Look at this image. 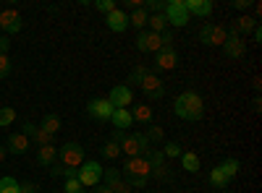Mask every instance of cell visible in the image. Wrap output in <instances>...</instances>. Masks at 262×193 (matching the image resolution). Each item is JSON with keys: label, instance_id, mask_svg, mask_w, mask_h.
I'll return each instance as SVG.
<instances>
[{"label": "cell", "instance_id": "obj_11", "mask_svg": "<svg viewBox=\"0 0 262 193\" xmlns=\"http://www.w3.org/2000/svg\"><path fill=\"white\" fill-rule=\"evenodd\" d=\"M0 29H3L6 34H18L21 29H24V21H21V13H18V11H13V8L0 11Z\"/></svg>", "mask_w": 262, "mask_h": 193}, {"label": "cell", "instance_id": "obj_14", "mask_svg": "<svg viewBox=\"0 0 262 193\" xmlns=\"http://www.w3.org/2000/svg\"><path fill=\"white\" fill-rule=\"evenodd\" d=\"M123 175L126 178H149V164L144 157H128L123 162Z\"/></svg>", "mask_w": 262, "mask_h": 193}, {"label": "cell", "instance_id": "obj_8", "mask_svg": "<svg viewBox=\"0 0 262 193\" xmlns=\"http://www.w3.org/2000/svg\"><path fill=\"white\" fill-rule=\"evenodd\" d=\"M226 37H228V32L223 26H217V24H205L200 29V39H202V45H207V47H223Z\"/></svg>", "mask_w": 262, "mask_h": 193}, {"label": "cell", "instance_id": "obj_40", "mask_svg": "<svg viewBox=\"0 0 262 193\" xmlns=\"http://www.w3.org/2000/svg\"><path fill=\"white\" fill-rule=\"evenodd\" d=\"M163 8H165V3H163V0H144V11L149 13H163Z\"/></svg>", "mask_w": 262, "mask_h": 193}, {"label": "cell", "instance_id": "obj_29", "mask_svg": "<svg viewBox=\"0 0 262 193\" xmlns=\"http://www.w3.org/2000/svg\"><path fill=\"white\" fill-rule=\"evenodd\" d=\"M181 164H184V170L186 173H200V157H196L194 152H181Z\"/></svg>", "mask_w": 262, "mask_h": 193}, {"label": "cell", "instance_id": "obj_45", "mask_svg": "<svg viewBox=\"0 0 262 193\" xmlns=\"http://www.w3.org/2000/svg\"><path fill=\"white\" fill-rule=\"evenodd\" d=\"M8 50H11V39L0 34V52H3V55H8Z\"/></svg>", "mask_w": 262, "mask_h": 193}, {"label": "cell", "instance_id": "obj_1", "mask_svg": "<svg viewBox=\"0 0 262 193\" xmlns=\"http://www.w3.org/2000/svg\"><path fill=\"white\" fill-rule=\"evenodd\" d=\"M173 113H176L181 120L196 123V120H202V115H205V102H202V97L196 92L189 89V92L176 97V102H173Z\"/></svg>", "mask_w": 262, "mask_h": 193}, {"label": "cell", "instance_id": "obj_24", "mask_svg": "<svg viewBox=\"0 0 262 193\" xmlns=\"http://www.w3.org/2000/svg\"><path fill=\"white\" fill-rule=\"evenodd\" d=\"M111 123H113L116 131H126V128H128L131 123H134V118H131V113H128V110H113Z\"/></svg>", "mask_w": 262, "mask_h": 193}, {"label": "cell", "instance_id": "obj_7", "mask_svg": "<svg viewBox=\"0 0 262 193\" xmlns=\"http://www.w3.org/2000/svg\"><path fill=\"white\" fill-rule=\"evenodd\" d=\"M147 164H149V175H155L158 180H168L170 173H168V167H165V157L160 149H149V152L144 154Z\"/></svg>", "mask_w": 262, "mask_h": 193}, {"label": "cell", "instance_id": "obj_47", "mask_svg": "<svg viewBox=\"0 0 262 193\" xmlns=\"http://www.w3.org/2000/svg\"><path fill=\"white\" fill-rule=\"evenodd\" d=\"M90 193H113V190L107 188V185H102V183H100V185H95V188H92Z\"/></svg>", "mask_w": 262, "mask_h": 193}, {"label": "cell", "instance_id": "obj_30", "mask_svg": "<svg viewBox=\"0 0 262 193\" xmlns=\"http://www.w3.org/2000/svg\"><path fill=\"white\" fill-rule=\"evenodd\" d=\"M210 183H212V188H217V190H223V188L228 185L226 175L221 173V167H212V170H210Z\"/></svg>", "mask_w": 262, "mask_h": 193}, {"label": "cell", "instance_id": "obj_43", "mask_svg": "<svg viewBox=\"0 0 262 193\" xmlns=\"http://www.w3.org/2000/svg\"><path fill=\"white\" fill-rule=\"evenodd\" d=\"M252 6H254V0H233V8H238V11H247Z\"/></svg>", "mask_w": 262, "mask_h": 193}, {"label": "cell", "instance_id": "obj_44", "mask_svg": "<svg viewBox=\"0 0 262 193\" xmlns=\"http://www.w3.org/2000/svg\"><path fill=\"white\" fill-rule=\"evenodd\" d=\"M126 136H128V133H126V131H116V128H113V133H111V141H116V144H118V146H121V144H123V139H126Z\"/></svg>", "mask_w": 262, "mask_h": 193}, {"label": "cell", "instance_id": "obj_15", "mask_svg": "<svg viewBox=\"0 0 262 193\" xmlns=\"http://www.w3.org/2000/svg\"><path fill=\"white\" fill-rule=\"evenodd\" d=\"M21 133H24L32 144H37V146H53V139L55 136H50V133H45L39 125H34V123H24L21 125Z\"/></svg>", "mask_w": 262, "mask_h": 193}, {"label": "cell", "instance_id": "obj_38", "mask_svg": "<svg viewBox=\"0 0 262 193\" xmlns=\"http://www.w3.org/2000/svg\"><path fill=\"white\" fill-rule=\"evenodd\" d=\"M63 190H66V193H86V190H84V185H81V183H79L76 178H71V180H66Z\"/></svg>", "mask_w": 262, "mask_h": 193}, {"label": "cell", "instance_id": "obj_6", "mask_svg": "<svg viewBox=\"0 0 262 193\" xmlns=\"http://www.w3.org/2000/svg\"><path fill=\"white\" fill-rule=\"evenodd\" d=\"M58 159H60L63 167H81V162H84V146L76 144V141L63 144L60 152H58Z\"/></svg>", "mask_w": 262, "mask_h": 193}, {"label": "cell", "instance_id": "obj_28", "mask_svg": "<svg viewBox=\"0 0 262 193\" xmlns=\"http://www.w3.org/2000/svg\"><path fill=\"white\" fill-rule=\"evenodd\" d=\"M147 18H149V13L142 8V11H131L128 13V26H134V29H139V32H144V26H147Z\"/></svg>", "mask_w": 262, "mask_h": 193}, {"label": "cell", "instance_id": "obj_22", "mask_svg": "<svg viewBox=\"0 0 262 193\" xmlns=\"http://www.w3.org/2000/svg\"><path fill=\"white\" fill-rule=\"evenodd\" d=\"M37 162L42 167H53L58 162V146H39L37 149Z\"/></svg>", "mask_w": 262, "mask_h": 193}, {"label": "cell", "instance_id": "obj_27", "mask_svg": "<svg viewBox=\"0 0 262 193\" xmlns=\"http://www.w3.org/2000/svg\"><path fill=\"white\" fill-rule=\"evenodd\" d=\"M147 26H149V32L163 34V32L168 29V21H165V16H163V13H149V18H147Z\"/></svg>", "mask_w": 262, "mask_h": 193}, {"label": "cell", "instance_id": "obj_2", "mask_svg": "<svg viewBox=\"0 0 262 193\" xmlns=\"http://www.w3.org/2000/svg\"><path fill=\"white\" fill-rule=\"evenodd\" d=\"M149 139L144 136V133H128L126 139H123V144H121V152L126 154V157H144L147 152H149Z\"/></svg>", "mask_w": 262, "mask_h": 193}, {"label": "cell", "instance_id": "obj_20", "mask_svg": "<svg viewBox=\"0 0 262 193\" xmlns=\"http://www.w3.org/2000/svg\"><path fill=\"white\" fill-rule=\"evenodd\" d=\"M257 24H259V21H254L252 16H242V18H236L226 32H231V34H236V37H242V34H252Z\"/></svg>", "mask_w": 262, "mask_h": 193}, {"label": "cell", "instance_id": "obj_12", "mask_svg": "<svg viewBox=\"0 0 262 193\" xmlns=\"http://www.w3.org/2000/svg\"><path fill=\"white\" fill-rule=\"evenodd\" d=\"M102 185H107L113 193H131V188H128V183H126V178H121V173L116 167H107V170H102Z\"/></svg>", "mask_w": 262, "mask_h": 193}, {"label": "cell", "instance_id": "obj_19", "mask_svg": "<svg viewBox=\"0 0 262 193\" xmlns=\"http://www.w3.org/2000/svg\"><path fill=\"white\" fill-rule=\"evenodd\" d=\"M105 24H107V29H111V32L123 34L128 29V13H123L121 8H116V11H111V13L105 16Z\"/></svg>", "mask_w": 262, "mask_h": 193}, {"label": "cell", "instance_id": "obj_4", "mask_svg": "<svg viewBox=\"0 0 262 193\" xmlns=\"http://www.w3.org/2000/svg\"><path fill=\"white\" fill-rule=\"evenodd\" d=\"M139 89H142V94H144L149 102H160V99L165 97V84H163V78H160L158 73H147V76L142 78V84H139Z\"/></svg>", "mask_w": 262, "mask_h": 193}, {"label": "cell", "instance_id": "obj_13", "mask_svg": "<svg viewBox=\"0 0 262 193\" xmlns=\"http://www.w3.org/2000/svg\"><path fill=\"white\" fill-rule=\"evenodd\" d=\"M160 47H163L160 34L149 32V29H144V32L137 34V50H139V52H158Z\"/></svg>", "mask_w": 262, "mask_h": 193}, {"label": "cell", "instance_id": "obj_41", "mask_svg": "<svg viewBox=\"0 0 262 193\" xmlns=\"http://www.w3.org/2000/svg\"><path fill=\"white\" fill-rule=\"evenodd\" d=\"M128 8V11H142L144 8V0H123L121 3V11Z\"/></svg>", "mask_w": 262, "mask_h": 193}, {"label": "cell", "instance_id": "obj_35", "mask_svg": "<svg viewBox=\"0 0 262 193\" xmlns=\"http://www.w3.org/2000/svg\"><path fill=\"white\" fill-rule=\"evenodd\" d=\"M160 152H163L165 159H168V157H170V159H173V157H181V144H179V141H168Z\"/></svg>", "mask_w": 262, "mask_h": 193}, {"label": "cell", "instance_id": "obj_34", "mask_svg": "<svg viewBox=\"0 0 262 193\" xmlns=\"http://www.w3.org/2000/svg\"><path fill=\"white\" fill-rule=\"evenodd\" d=\"M144 136L149 139V144H163L165 131H163V125H152V123H149V131H147Z\"/></svg>", "mask_w": 262, "mask_h": 193}, {"label": "cell", "instance_id": "obj_50", "mask_svg": "<svg viewBox=\"0 0 262 193\" xmlns=\"http://www.w3.org/2000/svg\"><path fill=\"white\" fill-rule=\"evenodd\" d=\"M259 104H262V102H259V97H254V102H252V107H254V113H259Z\"/></svg>", "mask_w": 262, "mask_h": 193}, {"label": "cell", "instance_id": "obj_36", "mask_svg": "<svg viewBox=\"0 0 262 193\" xmlns=\"http://www.w3.org/2000/svg\"><path fill=\"white\" fill-rule=\"evenodd\" d=\"M11 123H16V110L13 107H0V128H6Z\"/></svg>", "mask_w": 262, "mask_h": 193}, {"label": "cell", "instance_id": "obj_49", "mask_svg": "<svg viewBox=\"0 0 262 193\" xmlns=\"http://www.w3.org/2000/svg\"><path fill=\"white\" fill-rule=\"evenodd\" d=\"M6 157H8V149H6V146H0V162H3Z\"/></svg>", "mask_w": 262, "mask_h": 193}, {"label": "cell", "instance_id": "obj_37", "mask_svg": "<svg viewBox=\"0 0 262 193\" xmlns=\"http://www.w3.org/2000/svg\"><path fill=\"white\" fill-rule=\"evenodd\" d=\"M92 8L107 16V13H111V11H116L118 6H116V0H95V3H92Z\"/></svg>", "mask_w": 262, "mask_h": 193}, {"label": "cell", "instance_id": "obj_17", "mask_svg": "<svg viewBox=\"0 0 262 193\" xmlns=\"http://www.w3.org/2000/svg\"><path fill=\"white\" fill-rule=\"evenodd\" d=\"M155 66L160 68V71H173L179 66V52H176V47H160L158 50V58H155Z\"/></svg>", "mask_w": 262, "mask_h": 193}, {"label": "cell", "instance_id": "obj_16", "mask_svg": "<svg viewBox=\"0 0 262 193\" xmlns=\"http://www.w3.org/2000/svg\"><path fill=\"white\" fill-rule=\"evenodd\" d=\"M223 50H226V58L242 60L244 52H247V42H244V37H236V34L228 32V37H226V42H223Z\"/></svg>", "mask_w": 262, "mask_h": 193}, {"label": "cell", "instance_id": "obj_21", "mask_svg": "<svg viewBox=\"0 0 262 193\" xmlns=\"http://www.w3.org/2000/svg\"><path fill=\"white\" fill-rule=\"evenodd\" d=\"M6 144H8L6 149H8L11 154H27L29 152V139L24 133H11Z\"/></svg>", "mask_w": 262, "mask_h": 193}, {"label": "cell", "instance_id": "obj_3", "mask_svg": "<svg viewBox=\"0 0 262 193\" xmlns=\"http://www.w3.org/2000/svg\"><path fill=\"white\" fill-rule=\"evenodd\" d=\"M84 188H95V185H100V180H102V167H100V162H95V159H84L81 162V167H79V178H76Z\"/></svg>", "mask_w": 262, "mask_h": 193}, {"label": "cell", "instance_id": "obj_23", "mask_svg": "<svg viewBox=\"0 0 262 193\" xmlns=\"http://www.w3.org/2000/svg\"><path fill=\"white\" fill-rule=\"evenodd\" d=\"M128 113H131V118H134L137 123H142V125H149L152 118H155V113H152L149 104H137L134 110H128Z\"/></svg>", "mask_w": 262, "mask_h": 193}, {"label": "cell", "instance_id": "obj_25", "mask_svg": "<svg viewBox=\"0 0 262 193\" xmlns=\"http://www.w3.org/2000/svg\"><path fill=\"white\" fill-rule=\"evenodd\" d=\"M217 167H221V173H223V175H226V180L231 183V180L238 175V167H242V162H238L236 157H228V159H223Z\"/></svg>", "mask_w": 262, "mask_h": 193}, {"label": "cell", "instance_id": "obj_33", "mask_svg": "<svg viewBox=\"0 0 262 193\" xmlns=\"http://www.w3.org/2000/svg\"><path fill=\"white\" fill-rule=\"evenodd\" d=\"M147 73H152L147 66H137L134 71L128 73V84H134V87H139V84H142V78H144ZM128 84H126V87H128Z\"/></svg>", "mask_w": 262, "mask_h": 193}, {"label": "cell", "instance_id": "obj_48", "mask_svg": "<svg viewBox=\"0 0 262 193\" xmlns=\"http://www.w3.org/2000/svg\"><path fill=\"white\" fill-rule=\"evenodd\" d=\"M252 37H254V42H262V29H259V24L254 26V32H252Z\"/></svg>", "mask_w": 262, "mask_h": 193}, {"label": "cell", "instance_id": "obj_42", "mask_svg": "<svg viewBox=\"0 0 262 193\" xmlns=\"http://www.w3.org/2000/svg\"><path fill=\"white\" fill-rule=\"evenodd\" d=\"M126 183H128V188H131V190H134V188H147L149 178H126Z\"/></svg>", "mask_w": 262, "mask_h": 193}, {"label": "cell", "instance_id": "obj_32", "mask_svg": "<svg viewBox=\"0 0 262 193\" xmlns=\"http://www.w3.org/2000/svg\"><path fill=\"white\" fill-rule=\"evenodd\" d=\"M100 154H102L105 159H118V157H121V146H118L116 141H107V144L100 149Z\"/></svg>", "mask_w": 262, "mask_h": 193}, {"label": "cell", "instance_id": "obj_39", "mask_svg": "<svg viewBox=\"0 0 262 193\" xmlns=\"http://www.w3.org/2000/svg\"><path fill=\"white\" fill-rule=\"evenodd\" d=\"M11 76V58L0 52V78H8Z\"/></svg>", "mask_w": 262, "mask_h": 193}, {"label": "cell", "instance_id": "obj_9", "mask_svg": "<svg viewBox=\"0 0 262 193\" xmlns=\"http://www.w3.org/2000/svg\"><path fill=\"white\" fill-rule=\"evenodd\" d=\"M105 99L113 104V110H128V104L134 102V92H131V87H126V84H118V87L111 89V94Z\"/></svg>", "mask_w": 262, "mask_h": 193}, {"label": "cell", "instance_id": "obj_31", "mask_svg": "<svg viewBox=\"0 0 262 193\" xmlns=\"http://www.w3.org/2000/svg\"><path fill=\"white\" fill-rule=\"evenodd\" d=\"M0 193H21L18 180H16V178H11V175L0 178Z\"/></svg>", "mask_w": 262, "mask_h": 193}, {"label": "cell", "instance_id": "obj_5", "mask_svg": "<svg viewBox=\"0 0 262 193\" xmlns=\"http://www.w3.org/2000/svg\"><path fill=\"white\" fill-rule=\"evenodd\" d=\"M163 16H165V21L170 26H186L189 18H191L184 8V0H168L165 8H163Z\"/></svg>", "mask_w": 262, "mask_h": 193}, {"label": "cell", "instance_id": "obj_51", "mask_svg": "<svg viewBox=\"0 0 262 193\" xmlns=\"http://www.w3.org/2000/svg\"><path fill=\"white\" fill-rule=\"evenodd\" d=\"M0 11H3V8H0Z\"/></svg>", "mask_w": 262, "mask_h": 193}, {"label": "cell", "instance_id": "obj_26", "mask_svg": "<svg viewBox=\"0 0 262 193\" xmlns=\"http://www.w3.org/2000/svg\"><path fill=\"white\" fill-rule=\"evenodd\" d=\"M39 128H42L45 133H50V136H58V131H60V118L50 113V115H45V118H42Z\"/></svg>", "mask_w": 262, "mask_h": 193}, {"label": "cell", "instance_id": "obj_10", "mask_svg": "<svg viewBox=\"0 0 262 193\" xmlns=\"http://www.w3.org/2000/svg\"><path fill=\"white\" fill-rule=\"evenodd\" d=\"M86 115L90 118H95V120H111V115H113V104L107 102L105 97H95V99H90V104H86Z\"/></svg>", "mask_w": 262, "mask_h": 193}, {"label": "cell", "instance_id": "obj_46", "mask_svg": "<svg viewBox=\"0 0 262 193\" xmlns=\"http://www.w3.org/2000/svg\"><path fill=\"white\" fill-rule=\"evenodd\" d=\"M18 188H21V193H37L34 183H18Z\"/></svg>", "mask_w": 262, "mask_h": 193}, {"label": "cell", "instance_id": "obj_18", "mask_svg": "<svg viewBox=\"0 0 262 193\" xmlns=\"http://www.w3.org/2000/svg\"><path fill=\"white\" fill-rule=\"evenodd\" d=\"M184 8L189 16H196V18H207L212 13V0H184Z\"/></svg>", "mask_w": 262, "mask_h": 193}]
</instances>
